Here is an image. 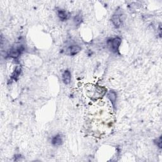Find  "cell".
I'll list each match as a JSON object with an SVG mask.
<instances>
[{
  "label": "cell",
  "instance_id": "cell-5",
  "mask_svg": "<svg viewBox=\"0 0 162 162\" xmlns=\"http://www.w3.org/2000/svg\"><path fill=\"white\" fill-rule=\"evenodd\" d=\"M62 143H63V140H62V137L61 136V135H60V134L56 135L55 136H54L52 138V143L53 146H59L62 145Z\"/></svg>",
  "mask_w": 162,
  "mask_h": 162
},
{
  "label": "cell",
  "instance_id": "cell-4",
  "mask_svg": "<svg viewBox=\"0 0 162 162\" xmlns=\"http://www.w3.org/2000/svg\"><path fill=\"white\" fill-rule=\"evenodd\" d=\"M68 51L69 55L71 56H74L80 52L81 48L78 45H72V46L69 47Z\"/></svg>",
  "mask_w": 162,
  "mask_h": 162
},
{
  "label": "cell",
  "instance_id": "cell-7",
  "mask_svg": "<svg viewBox=\"0 0 162 162\" xmlns=\"http://www.w3.org/2000/svg\"><path fill=\"white\" fill-rule=\"evenodd\" d=\"M108 98L110 100V101L112 102V105L115 107V103H116V93L113 91H110L108 92L107 95Z\"/></svg>",
  "mask_w": 162,
  "mask_h": 162
},
{
  "label": "cell",
  "instance_id": "cell-11",
  "mask_svg": "<svg viewBox=\"0 0 162 162\" xmlns=\"http://www.w3.org/2000/svg\"><path fill=\"white\" fill-rule=\"evenodd\" d=\"M155 141H157V142H155V143H156V145H157V146H158L160 148H161V143H161V136L157 138V139H156Z\"/></svg>",
  "mask_w": 162,
  "mask_h": 162
},
{
  "label": "cell",
  "instance_id": "cell-3",
  "mask_svg": "<svg viewBox=\"0 0 162 162\" xmlns=\"http://www.w3.org/2000/svg\"><path fill=\"white\" fill-rule=\"evenodd\" d=\"M112 22L114 26L116 28L120 27L122 23L121 17L119 15H113L112 17Z\"/></svg>",
  "mask_w": 162,
  "mask_h": 162
},
{
  "label": "cell",
  "instance_id": "cell-10",
  "mask_svg": "<svg viewBox=\"0 0 162 162\" xmlns=\"http://www.w3.org/2000/svg\"><path fill=\"white\" fill-rule=\"evenodd\" d=\"M74 21L75 22V24L76 25H79L81 23H82V19L81 16L80 15H77L74 17Z\"/></svg>",
  "mask_w": 162,
  "mask_h": 162
},
{
  "label": "cell",
  "instance_id": "cell-8",
  "mask_svg": "<svg viewBox=\"0 0 162 162\" xmlns=\"http://www.w3.org/2000/svg\"><path fill=\"white\" fill-rule=\"evenodd\" d=\"M58 15L60 19L62 21H64L68 19V14L64 10H59L58 11Z\"/></svg>",
  "mask_w": 162,
  "mask_h": 162
},
{
  "label": "cell",
  "instance_id": "cell-9",
  "mask_svg": "<svg viewBox=\"0 0 162 162\" xmlns=\"http://www.w3.org/2000/svg\"><path fill=\"white\" fill-rule=\"evenodd\" d=\"M21 73V68L18 67L15 70L14 72L12 74V76H11V78L15 80H17L18 78H19L20 74Z\"/></svg>",
  "mask_w": 162,
  "mask_h": 162
},
{
  "label": "cell",
  "instance_id": "cell-2",
  "mask_svg": "<svg viewBox=\"0 0 162 162\" xmlns=\"http://www.w3.org/2000/svg\"><path fill=\"white\" fill-rule=\"evenodd\" d=\"M23 51V48L22 46H19L17 48H12L9 52L8 55L10 57H12L14 58H17L20 56V55Z\"/></svg>",
  "mask_w": 162,
  "mask_h": 162
},
{
  "label": "cell",
  "instance_id": "cell-1",
  "mask_svg": "<svg viewBox=\"0 0 162 162\" xmlns=\"http://www.w3.org/2000/svg\"><path fill=\"white\" fill-rule=\"evenodd\" d=\"M122 40L120 37H115L112 39V40L108 41L109 46L110 47L111 50L114 53H116L118 52L119 47L120 46Z\"/></svg>",
  "mask_w": 162,
  "mask_h": 162
},
{
  "label": "cell",
  "instance_id": "cell-6",
  "mask_svg": "<svg viewBox=\"0 0 162 162\" xmlns=\"http://www.w3.org/2000/svg\"><path fill=\"white\" fill-rule=\"evenodd\" d=\"M62 80H63V82H64L65 84H68L70 82L71 74H70V71L68 70H66L64 72V74H63L62 75Z\"/></svg>",
  "mask_w": 162,
  "mask_h": 162
}]
</instances>
